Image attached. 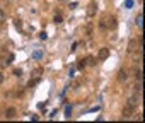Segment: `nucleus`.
<instances>
[{"instance_id":"obj_1","label":"nucleus","mask_w":145,"mask_h":123,"mask_svg":"<svg viewBox=\"0 0 145 123\" xmlns=\"http://www.w3.org/2000/svg\"><path fill=\"white\" fill-rule=\"evenodd\" d=\"M135 108H137V97H131V99H128V103L125 104V108H123V118H131V114H133V111H135Z\"/></svg>"},{"instance_id":"obj_2","label":"nucleus","mask_w":145,"mask_h":123,"mask_svg":"<svg viewBox=\"0 0 145 123\" xmlns=\"http://www.w3.org/2000/svg\"><path fill=\"white\" fill-rule=\"evenodd\" d=\"M106 27H109V29H116V26H118V19L114 17V16H111V17H106Z\"/></svg>"},{"instance_id":"obj_3","label":"nucleus","mask_w":145,"mask_h":123,"mask_svg":"<svg viewBox=\"0 0 145 123\" xmlns=\"http://www.w3.org/2000/svg\"><path fill=\"white\" fill-rule=\"evenodd\" d=\"M14 60V56L12 55H7V58H4V56H0V67H2V69H5L9 63H10V62Z\"/></svg>"},{"instance_id":"obj_4","label":"nucleus","mask_w":145,"mask_h":123,"mask_svg":"<svg viewBox=\"0 0 145 123\" xmlns=\"http://www.w3.org/2000/svg\"><path fill=\"white\" fill-rule=\"evenodd\" d=\"M16 114H17V109H16L14 106L7 108V111H5V118H7V120H14V118H16Z\"/></svg>"},{"instance_id":"obj_5","label":"nucleus","mask_w":145,"mask_h":123,"mask_svg":"<svg viewBox=\"0 0 145 123\" xmlns=\"http://www.w3.org/2000/svg\"><path fill=\"white\" fill-rule=\"evenodd\" d=\"M109 56V50L108 48H101L99 53H97V60H106Z\"/></svg>"},{"instance_id":"obj_6","label":"nucleus","mask_w":145,"mask_h":123,"mask_svg":"<svg viewBox=\"0 0 145 123\" xmlns=\"http://www.w3.org/2000/svg\"><path fill=\"white\" fill-rule=\"evenodd\" d=\"M87 16H89V17H94V16H96V2H91V4H89Z\"/></svg>"},{"instance_id":"obj_7","label":"nucleus","mask_w":145,"mask_h":123,"mask_svg":"<svg viewBox=\"0 0 145 123\" xmlns=\"http://www.w3.org/2000/svg\"><path fill=\"white\" fill-rule=\"evenodd\" d=\"M135 50H137V39H131V41L128 43V51H130V53H133Z\"/></svg>"},{"instance_id":"obj_8","label":"nucleus","mask_w":145,"mask_h":123,"mask_svg":"<svg viewBox=\"0 0 145 123\" xmlns=\"http://www.w3.org/2000/svg\"><path fill=\"white\" fill-rule=\"evenodd\" d=\"M126 79H128V72H126V70H120V74H118V80L123 82V80H126Z\"/></svg>"},{"instance_id":"obj_9","label":"nucleus","mask_w":145,"mask_h":123,"mask_svg":"<svg viewBox=\"0 0 145 123\" xmlns=\"http://www.w3.org/2000/svg\"><path fill=\"white\" fill-rule=\"evenodd\" d=\"M86 65H87V60H86V58H80V60H79V63H77V69L82 70V69H86Z\"/></svg>"},{"instance_id":"obj_10","label":"nucleus","mask_w":145,"mask_h":123,"mask_svg":"<svg viewBox=\"0 0 145 123\" xmlns=\"http://www.w3.org/2000/svg\"><path fill=\"white\" fill-rule=\"evenodd\" d=\"M92 31H94V26H92V24H87V26H86V34H87L89 38L92 36Z\"/></svg>"},{"instance_id":"obj_11","label":"nucleus","mask_w":145,"mask_h":123,"mask_svg":"<svg viewBox=\"0 0 145 123\" xmlns=\"http://www.w3.org/2000/svg\"><path fill=\"white\" fill-rule=\"evenodd\" d=\"M5 19H7V14H5V10H2V9H0V24H2Z\"/></svg>"},{"instance_id":"obj_12","label":"nucleus","mask_w":145,"mask_h":123,"mask_svg":"<svg viewBox=\"0 0 145 123\" xmlns=\"http://www.w3.org/2000/svg\"><path fill=\"white\" fill-rule=\"evenodd\" d=\"M39 82V77H34L33 80H29V84H27V87H33V86H36Z\"/></svg>"},{"instance_id":"obj_13","label":"nucleus","mask_w":145,"mask_h":123,"mask_svg":"<svg viewBox=\"0 0 145 123\" xmlns=\"http://www.w3.org/2000/svg\"><path fill=\"white\" fill-rule=\"evenodd\" d=\"M86 60H87L89 65H96V58H94V56H89V58H86Z\"/></svg>"},{"instance_id":"obj_14","label":"nucleus","mask_w":145,"mask_h":123,"mask_svg":"<svg viewBox=\"0 0 145 123\" xmlns=\"http://www.w3.org/2000/svg\"><path fill=\"white\" fill-rule=\"evenodd\" d=\"M41 74H43V70H41V69H34V72H33V75H34V77H39Z\"/></svg>"},{"instance_id":"obj_15","label":"nucleus","mask_w":145,"mask_h":123,"mask_svg":"<svg viewBox=\"0 0 145 123\" xmlns=\"http://www.w3.org/2000/svg\"><path fill=\"white\" fill-rule=\"evenodd\" d=\"M56 24H60V22H63V19H61V16H55V19H53Z\"/></svg>"},{"instance_id":"obj_16","label":"nucleus","mask_w":145,"mask_h":123,"mask_svg":"<svg viewBox=\"0 0 145 123\" xmlns=\"http://www.w3.org/2000/svg\"><path fill=\"white\" fill-rule=\"evenodd\" d=\"M135 21H137V24H138V26H142V14H138Z\"/></svg>"},{"instance_id":"obj_17","label":"nucleus","mask_w":145,"mask_h":123,"mask_svg":"<svg viewBox=\"0 0 145 123\" xmlns=\"http://www.w3.org/2000/svg\"><path fill=\"white\" fill-rule=\"evenodd\" d=\"M135 77H137L138 80H142V70H137V72H135Z\"/></svg>"},{"instance_id":"obj_18","label":"nucleus","mask_w":145,"mask_h":123,"mask_svg":"<svg viewBox=\"0 0 145 123\" xmlns=\"http://www.w3.org/2000/svg\"><path fill=\"white\" fill-rule=\"evenodd\" d=\"M21 74H22V70H21V69H17V70H14V75H16V77H21Z\"/></svg>"},{"instance_id":"obj_19","label":"nucleus","mask_w":145,"mask_h":123,"mask_svg":"<svg viewBox=\"0 0 145 123\" xmlns=\"http://www.w3.org/2000/svg\"><path fill=\"white\" fill-rule=\"evenodd\" d=\"M14 24H16V26H17V27H19V29H21V27H22V24H21V21H19V19H16V21H14Z\"/></svg>"},{"instance_id":"obj_20","label":"nucleus","mask_w":145,"mask_h":123,"mask_svg":"<svg viewBox=\"0 0 145 123\" xmlns=\"http://www.w3.org/2000/svg\"><path fill=\"white\" fill-rule=\"evenodd\" d=\"M2 82H4V74L0 72V86H2Z\"/></svg>"}]
</instances>
